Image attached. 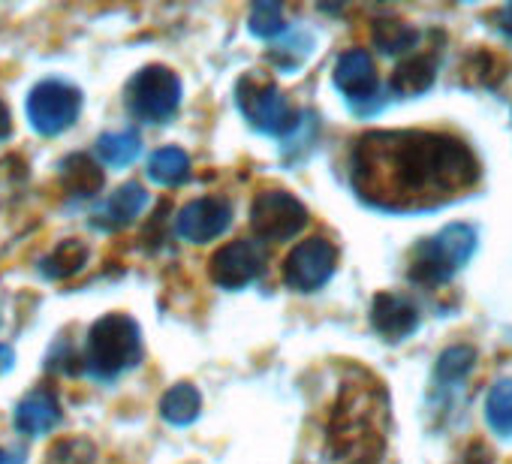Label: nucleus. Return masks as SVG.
<instances>
[{
    "label": "nucleus",
    "mask_w": 512,
    "mask_h": 464,
    "mask_svg": "<svg viewBox=\"0 0 512 464\" xmlns=\"http://www.w3.org/2000/svg\"><path fill=\"white\" fill-rule=\"evenodd\" d=\"M479 181V160L467 142L431 130H377L350 151L356 196L386 214L434 211L467 196Z\"/></svg>",
    "instance_id": "nucleus-1"
},
{
    "label": "nucleus",
    "mask_w": 512,
    "mask_h": 464,
    "mask_svg": "<svg viewBox=\"0 0 512 464\" xmlns=\"http://www.w3.org/2000/svg\"><path fill=\"white\" fill-rule=\"evenodd\" d=\"M142 332L139 323L127 314H106L100 317L85 344V371L94 380H115L124 371L142 362Z\"/></svg>",
    "instance_id": "nucleus-2"
},
{
    "label": "nucleus",
    "mask_w": 512,
    "mask_h": 464,
    "mask_svg": "<svg viewBox=\"0 0 512 464\" xmlns=\"http://www.w3.org/2000/svg\"><path fill=\"white\" fill-rule=\"evenodd\" d=\"M476 254V229L467 223H449L437 236L422 239L410 254V281L446 284Z\"/></svg>",
    "instance_id": "nucleus-3"
},
{
    "label": "nucleus",
    "mask_w": 512,
    "mask_h": 464,
    "mask_svg": "<svg viewBox=\"0 0 512 464\" xmlns=\"http://www.w3.org/2000/svg\"><path fill=\"white\" fill-rule=\"evenodd\" d=\"M235 103L244 115V121L260 130L266 136H278L284 139L296 121H299V112L290 106L287 94L266 76H256V73H247L238 79L235 85Z\"/></svg>",
    "instance_id": "nucleus-4"
},
{
    "label": "nucleus",
    "mask_w": 512,
    "mask_h": 464,
    "mask_svg": "<svg viewBox=\"0 0 512 464\" xmlns=\"http://www.w3.org/2000/svg\"><path fill=\"white\" fill-rule=\"evenodd\" d=\"M124 100H127V109L139 121L166 124V121H172V115L181 106V79H178V73H172L163 64L142 67L130 79V85L124 91Z\"/></svg>",
    "instance_id": "nucleus-5"
},
{
    "label": "nucleus",
    "mask_w": 512,
    "mask_h": 464,
    "mask_svg": "<svg viewBox=\"0 0 512 464\" xmlns=\"http://www.w3.org/2000/svg\"><path fill=\"white\" fill-rule=\"evenodd\" d=\"M28 121L40 136H61L79 121L82 91L64 79H43L28 94Z\"/></svg>",
    "instance_id": "nucleus-6"
},
{
    "label": "nucleus",
    "mask_w": 512,
    "mask_h": 464,
    "mask_svg": "<svg viewBox=\"0 0 512 464\" xmlns=\"http://www.w3.org/2000/svg\"><path fill=\"white\" fill-rule=\"evenodd\" d=\"M250 226L256 239L287 242L308 226V208L290 190H263L250 205Z\"/></svg>",
    "instance_id": "nucleus-7"
},
{
    "label": "nucleus",
    "mask_w": 512,
    "mask_h": 464,
    "mask_svg": "<svg viewBox=\"0 0 512 464\" xmlns=\"http://www.w3.org/2000/svg\"><path fill=\"white\" fill-rule=\"evenodd\" d=\"M338 269V248L329 239H308L296 245L284 263V284L296 293H317L323 290Z\"/></svg>",
    "instance_id": "nucleus-8"
},
{
    "label": "nucleus",
    "mask_w": 512,
    "mask_h": 464,
    "mask_svg": "<svg viewBox=\"0 0 512 464\" xmlns=\"http://www.w3.org/2000/svg\"><path fill=\"white\" fill-rule=\"evenodd\" d=\"M335 88L350 100L356 115H374L386 106L380 97V82L374 61L365 49H350L335 64Z\"/></svg>",
    "instance_id": "nucleus-9"
},
{
    "label": "nucleus",
    "mask_w": 512,
    "mask_h": 464,
    "mask_svg": "<svg viewBox=\"0 0 512 464\" xmlns=\"http://www.w3.org/2000/svg\"><path fill=\"white\" fill-rule=\"evenodd\" d=\"M211 281L223 290H244L266 272V251L260 242H229L211 257Z\"/></svg>",
    "instance_id": "nucleus-10"
},
{
    "label": "nucleus",
    "mask_w": 512,
    "mask_h": 464,
    "mask_svg": "<svg viewBox=\"0 0 512 464\" xmlns=\"http://www.w3.org/2000/svg\"><path fill=\"white\" fill-rule=\"evenodd\" d=\"M229 223H232V205L223 196H199L187 202L175 217L178 236L190 245L214 242L229 229Z\"/></svg>",
    "instance_id": "nucleus-11"
},
{
    "label": "nucleus",
    "mask_w": 512,
    "mask_h": 464,
    "mask_svg": "<svg viewBox=\"0 0 512 464\" xmlns=\"http://www.w3.org/2000/svg\"><path fill=\"white\" fill-rule=\"evenodd\" d=\"M371 326L386 341H404L419 326V311L410 299L398 293H380L371 305Z\"/></svg>",
    "instance_id": "nucleus-12"
},
{
    "label": "nucleus",
    "mask_w": 512,
    "mask_h": 464,
    "mask_svg": "<svg viewBox=\"0 0 512 464\" xmlns=\"http://www.w3.org/2000/svg\"><path fill=\"white\" fill-rule=\"evenodd\" d=\"M145 205H148L145 187L136 184V181H127V184H121V187L94 211L91 226H94V229H103V232H115V229L133 223V220L142 214Z\"/></svg>",
    "instance_id": "nucleus-13"
},
{
    "label": "nucleus",
    "mask_w": 512,
    "mask_h": 464,
    "mask_svg": "<svg viewBox=\"0 0 512 464\" xmlns=\"http://www.w3.org/2000/svg\"><path fill=\"white\" fill-rule=\"evenodd\" d=\"M61 422V401L52 389L28 392L16 407V428L25 437H43Z\"/></svg>",
    "instance_id": "nucleus-14"
},
{
    "label": "nucleus",
    "mask_w": 512,
    "mask_h": 464,
    "mask_svg": "<svg viewBox=\"0 0 512 464\" xmlns=\"http://www.w3.org/2000/svg\"><path fill=\"white\" fill-rule=\"evenodd\" d=\"M434 79H437V58L431 52H416L395 67L389 88L395 97H419L434 85Z\"/></svg>",
    "instance_id": "nucleus-15"
},
{
    "label": "nucleus",
    "mask_w": 512,
    "mask_h": 464,
    "mask_svg": "<svg viewBox=\"0 0 512 464\" xmlns=\"http://www.w3.org/2000/svg\"><path fill=\"white\" fill-rule=\"evenodd\" d=\"M103 169L88 154H70L61 163V184L73 199H94L103 190Z\"/></svg>",
    "instance_id": "nucleus-16"
},
{
    "label": "nucleus",
    "mask_w": 512,
    "mask_h": 464,
    "mask_svg": "<svg viewBox=\"0 0 512 464\" xmlns=\"http://www.w3.org/2000/svg\"><path fill=\"white\" fill-rule=\"evenodd\" d=\"M199 410H202V395H199V389L190 386V383H178V386H172V389L160 398V416H163L169 425H178V428L196 422V419H199Z\"/></svg>",
    "instance_id": "nucleus-17"
},
{
    "label": "nucleus",
    "mask_w": 512,
    "mask_h": 464,
    "mask_svg": "<svg viewBox=\"0 0 512 464\" xmlns=\"http://www.w3.org/2000/svg\"><path fill=\"white\" fill-rule=\"evenodd\" d=\"M88 257H91V251H88V245L82 239H67L40 263V269L52 281H67V278H73L76 272L85 269Z\"/></svg>",
    "instance_id": "nucleus-18"
},
{
    "label": "nucleus",
    "mask_w": 512,
    "mask_h": 464,
    "mask_svg": "<svg viewBox=\"0 0 512 464\" xmlns=\"http://www.w3.org/2000/svg\"><path fill=\"white\" fill-rule=\"evenodd\" d=\"M190 169H193V166H190L187 151H181V148H175V145L154 151L151 160H148V175H151V181H157V184H163V187H178V184H184V181L190 178Z\"/></svg>",
    "instance_id": "nucleus-19"
},
{
    "label": "nucleus",
    "mask_w": 512,
    "mask_h": 464,
    "mask_svg": "<svg viewBox=\"0 0 512 464\" xmlns=\"http://www.w3.org/2000/svg\"><path fill=\"white\" fill-rule=\"evenodd\" d=\"M142 154V139L136 130H112L97 139V157L109 166H130Z\"/></svg>",
    "instance_id": "nucleus-20"
},
{
    "label": "nucleus",
    "mask_w": 512,
    "mask_h": 464,
    "mask_svg": "<svg viewBox=\"0 0 512 464\" xmlns=\"http://www.w3.org/2000/svg\"><path fill=\"white\" fill-rule=\"evenodd\" d=\"M485 419L494 434L512 437V380L509 377L491 383L488 398H485Z\"/></svg>",
    "instance_id": "nucleus-21"
},
{
    "label": "nucleus",
    "mask_w": 512,
    "mask_h": 464,
    "mask_svg": "<svg viewBox=\"0 0 512 464\" xmlns=\"http://www.w3.org/2000/svg\"><path fill=\"white\" fill-rule=\"evenodd\" d=\"M311 49H314V37L311 34H305V31H287L278 40V46L269 52V61L278 70H284V73H296L305 64V58L311 55Z\"/></svg>",
    "instance_id": "nucleus-22"
},
{
    "label": "nucleus",
    "mask_w": 512,
    "mask_h": 464,
    "mask_svg": "<svg viewBox=\"0 0 512 464\" xmlns=\"http://www.w3.org/2000/svg\"><path fill=\"white\" fill-rule=\"evenodd\" d=\"M371 37H374V46L383 55H404V52H410L419 43V31L404 25V22H398V19H380L374 25Z\"/></svg>",
    "instance_id": "nucleus-23"
},
{
    "label": "nucleus",
    "mask_w": 512,
    "mask_h": 464,
    "mask_svg": "<svg viewBox=\"0 0 512 464\" xmlns=\"http://www.w3.org/2000/svg\"><path fill=\"white\" fill-rule=\"evenodd\" d=\"M317 133H320V118L314 112H299V121L296 127L281 139V151H284V160L287 163H299L311 154L314 142H317Z\"/></svg>",
    "instance_id": "nucleus-24"
},
{
    "label": "nucleus",
    "mask_w": 512,
    "mask_h": 464,
    "mask_svg": "<svg viewBox=\"0 0 512 464\" xmlns=\"http://www.w3.org/2000/svg\"><path fill=\"white\" fill-rule=\"evenodd\" d=\"M247 28H250L253 37H260L266 43H278L290 31V25L284 22V10L278 4H269V0H263V4H256L250 10Z\"/></svg>",
    "instance_id": "nucleus-25"
},
{
    "label": "nucleus",
    "mask_w": 512,
    "mask_h": 464,
    "mask_svg": "<svg viewBox=\"0 0 512 464\" xmlns=\"http://www.w3.org/2000/svg\"><path fill=\"white\" fill-rule=\"evenodd\" d=\"M473 365H476V350L473 347H464V344L449 347L437 359V383H443V386L461 383L473 371Z\"/></svg>",
    "instance_id": "nucleus-26"
},
{
    "label": "nucleus",
    "mask_w": 512,
    "mask_h": 464,
    "mask_svg": "<svg viewBox=\"0 0 512 464\" xmlns=\"http://www.w3.org/2000/svg\"><path fill=\"white\" fill-rule=\"evenodd\" d=\"M97 452L88 440H64L49 452V464H94Z\"/></svg>",
    "instance_id": "nucleus-27"
},
{
    "label": "nucleus",
    "mask_w": 512,
    "mask_h": 464,
    "mask_svg": "<svg viewBox=\"0 0 512 464\" xmlns=\"http://www.w3.org/2000/svg\"><path fill=\"white\" fill-rule=\"evenodd\" d=\"M10 133H13V115H10L7 103L0 100V142L10 139Z\"/></svg>",
    "instance_id": "nucleus-28"
},
{
    "label": "nucleus",
    "mask_w": 512,
    "mask_h": 464,
    "mask_svg": "<svg viewBox=\"0 0 512 464\" xmlns=\"http://www.w3.org/2000/svg\"><path fill=\"white\" fill-rule=\"evenodd\" d=\"M28 452L25 449H0V464H25Z\"/></svg>",
    "instance_id": "nucleus-29"
},
{
    "label": "nucleus",
    "mask_w": 512,
    "mask_h": 464,
    "mask_svg": "<svg viewBox=\"0 0 512 464\" xmlns=\"http://www.w3.org/2000/svg\"><path fill=\"white\" fill-rule=\"evenodd\" d=\"M13 368V350L0 344V371H10Z\"/></svg>",
    "instance_id": "nucleus-30"
},
{
    "label": "nucleus",
    "mask_w": 512,
    "mask_h": 464,
    "mask_svg": "<svg viewBox=\"0 0 512 464\" xmlns=\"http://www.w3.org/2000/svg\"><path fill=\"white\" fill-rule=\"evenodd\" d=\"M500 22H503L500 28H503L506 34H512V7H506V10L500 13Z\"/></svg>",
    "instance_id": "nucleus-31"
}]
</instances>
